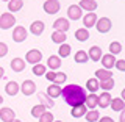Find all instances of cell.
Segmentation results:
<instances>
[{
	"mask_svg": "<svg viewBox=\"0 0 125 122\" xmlns=\"http://www.w3.org/2000/svg\"><path fill=\"white\" fill-rule=\"evenodd\" d=\"M61 96L66 100V103L70 107H77V105H83L86 99V91L78 85H67L61 89Z\"/></svg>",
	"mask_w": 125,
	"mask_h": 122,
	"instance_id": "6da1fadb",
	"label": "cell"
},
{
	"mask_svg": "<svg viewBox=\"0 0 125 122\" xmlns=\"http://www.w3.org/2000/svg\"><path fill=\"white\" fill-rule=\"evenodd\" d=\"M14 23H16V17L11 13L0 14V28H2V30H10Z\"/></svg>",
	"mask_w": 125,
	"mask_h": 122,
	"instance_id": "7a4b0ae2",
	"label": "cell"
},
{
	"mask_svg": "<svg viewBox=\"0 0 125 122\" xmlns=\"http://www.w3.org/2000/svg\"><path fill=\"white\" fill-rule=\"evenodd\" d=\"M42 60V53H41V50H38V49H33V50H28L25 55V61L27 63H30V64H38V63H41Z\"/></svg>",
	"mask_w": 125,
	"mask_h": 122,
	"instance_id": "3957f363",
	"label": "cell"
},
{
	"mask_svg": "<svg viewBox=\"0 0 125 122\" xmlns=\"http://www.w3.org/2000/svg\"><path fill=\"white\" fill-rule=\"evenodd\" d=\"M27 36H28V31H27V28L22 27V25H17L13 30V41L14 42H23L27 39Z\"/></svg>",
	"mask_w": 125,
	"mask_h": 122,
	"instance_id": "277c9868",
	"label": "cell"
},
{
	"mask_svg": "<svg viewBox=\"0 0 125 122\" xmlns=\"http://www.w3.org/2000/svg\"><path fill=\"white\" fill-rule=\"evenodd\" d=\"M94 27L97 28L99 33H108V31L111 30V21H109L108 17H100V19H97V22H95Z\"/></svg>",
	"mask_w": 125,
	"mask_h": 122,
	"instance_id": "5b68a950",
	"label": "cell"
},
{
	"mask_svg": "<svg viewBox=\"0 0 125 122\" xmlns=\"http://www.w3.org/2000/svg\"><path fill=\"white\" fill-rule=\"evenodd\" d=\"M44 11L47 14H56L60 11V2L58 0H45L44 2Z\"/></svg>",
	"mask_w": 125,
	"mask_h": 122,
	"instance_id": "8992f818",
	"label": "cell"
},
{
	"mask_svg": "<svg viewBox=\"0 0 125 122\" xmlns=\"http://www.w3.org/2000/svg\"><path fill=\"white\" fill-rule=\"evenodd\" d=\"M21 91L23 96H31V94L36 92V85H34L33 80H25L21 85Z\"/></svg>",
	"mask_w": 125,
	"mask_h": 122,
	"instance_id": "52a82bcc",
	"label": "cell"
},
{
	"mask_svg": "<svg viewBox=\"0 0 125 122\" xmlns=\"http://www.w3.org/2000/svg\"><path fill=\"white\" fill-rule=\"evenodd\" d=\"M69 27H70V23H69L67 19H64V17H58L56 21L53 22L55 31H62V33H66V31L69 30Z\"/></svg>",
	"mask_w": 125,
	"mask_h": 122,
	"instance_id": "ba28073f",
	"label": "cell"
},
{
	"mask_svg": "<svg viewBox=\"0 0 125 122\" xmlns=\"http://www.w3.org/2000/svg\"><path fill=\"white\" fill-rule=\"evenodd\" d=\"M81 14H83V10L78 5H70L67 8V16H69L70 21H78V19H81Z\"/></svg>",
	"mask_w": 125,
	"mask_h": 122,
	"instance_id": "9c48e42d",
	"label": "cell"
},
{
	"mask_svg": "<svg viewBox=\"0 0 125 122\" xmlns=\"http://www.w3.org/2000/svg\"><path fill=\"white\" fill-rule=\"evenodd\" d=\"M13 119H16V113H14V110H11V108H0V121L2 122H11Z\"/></svg>",
	"mask_w": 125,
	"mask_h": 122,
	"instance_id": "30bf717a",
	"label": "cell"
},
{
	"mask_svg": "<svg viewBox=\"0 0 125 122\" xmlns=\"http://www.w3.org/2000/svg\"><path fill=\"white\" fill-rule=\"evenodd\" d=\"M102 64H103V69H113L114 67V63H116V58H114V55H111V53H106V55H102Z\"/></svg>",
	"mask_w": 125,
	"mask_h": 122,
	"instance_id": "8fae6325",
	"label": "cell"
},
{
	"mask_svg": "<svg viewBox=\"0 0 125 122\" xmlns=\"http://www.w3.org/2000/svg\"><path fill=\"white\" fill-rule=\"evenodd\" d=\"M102 55H103V53H102V49L99 45H92L91 49L88 50V58L91 61H100Z\"/></svg>",
	"mask_w": 125,
	"mask_h": 122,
	"instance_id": "7c38bea8",
	"label": "cell"
},
{
	"mask_svg": "<svg viewBox=\"0 0 125 122\" xmlns=\"http://www.w3.org/2000/svg\"><path fill=\"white\" fill-rule=\"evenodd\" d=\"M97 102H99V96H97V94H94V92H91L89 96H86L83 105H84L86 108H89V110H95Z\"/></svg>",
	"mask_w": 125,
	"mask_h": 122,
	"instance_id": "4fadbf2b",
	"label": "cell"
},
{
	"mask_svg": "<svg viewBox=\"0 0 125 122\" xmlns=\"http://www.w3.org/2000/svg\"><path fill=\"white\" fill-rule=\"evenodd\" d=\"M78 6H80L81 10L88 11V13H94V10H97V2L95 0H81V2L78 3Z\"/></svg>",
	"mask_w": 125,
	"mask_h": 122,
	"instance_id": "5bb4252c",
	"label": "cell"
},
{
	"mask_svg": "<svg viewBox=\"0 0 125 122\" xmlns=\"http://www.w3.org/2000/svg\"><path fill=\"white\" fill-rule=\"evenodd\" d=\"M44 28H45V25H44V22H42V21H34V22L30 25V31H31V34H34V36L42 34Z\"/></svg>",
	"mask_w": 125,
	"mask_h": 122,
	"instance_id": "9a60e30c",
	"label": "cell"
},
{
	"mask_svg": "<svg viewBox=\"0 0 125 122\" xmlns=\"http://www.w3.org/2000/svg\"><path fill=\"white\" fill-rule=\"evenodd\" d=\"M38 99H39V102H41V105H44L47 110L53 108L55 102H53V99H50V97L47 96L45 92H38Z\"/></svg>",
	"mask_w": 125,
	"mask_h": 122,
	"instance_id": "2e32d148",
	"label": "cell"
},
{
	"mask_svg": "<svg viewBox=\"0 0 125 122\" xmlns=\"http://www.w3.org/2000/svg\"><path fill=\"white\" fill-rule=\"evenodd\" d=\"M97 19H99V17H97L95 13H88V14L83 17V25H84V28L89 30L91 27H94V25H95V22H97Z\"/></svg>",
	"mask_w": 125,
	"mask_h": 122,
	"instance_id": "e0dca14e",
	"label": "cell"
},
{
	"mask_svg": "<svg viewBox=\"0 0 125 122\" xmlns=\"http://www.w3.org/2000/svg\"><path fill=\"white\" fill-rule=\"evenodd\" d=\"M61 66V58L58 56V55H52V56H49V60H47V67L50 70H56L60 69Z\"/></svg>",
	"mask_w": 125,
	"mask_h": 122,
	"instance_id": "ac0fdd59",
	"label": "cell"
},
{
	"mask_svg": "<svg viewBox=\"0 0 125 122\" xmlns=\"http://www.w3.org/2000/svg\"><path fill=\"white\" fill-rule=\"evenodd\" d=\"M5 91H6V94L8 96H16L19 91H21V85L19 83H16V81H8L6 83V86H5Z\"/></svg>",
	"mask_w": 125,
	"mask_h": 122,
	"instance_id": "d6986e66",
	"label": "cell"
},
{
	"mask_svg": "<svg viewBox=\"0 0 125 122\" xmlns=\"http://www.w3.org/2000/svg\"><path fill=\"white\" fill-rule=\"evenodd\" d=\"M11 69H13V72L21 74L22 70L25 69V61H23L22 58H14V60H11Z\"/></svg>",
	"mask_w": 125,
	"mask_h": 122,
	"instance_id": "ffe728a7",
	"label": "cell"
},
{
	"mask_svg": "<svg viewBox=\"0 0 125 122\" xmlns=\"http://www.w3.org/2000/svg\"><path fill=\"white\" fill-rule=\"evenodd\" d=\"M109 107H111L113 111H122V110H125V102H124L122 97L111 99V102H109Z\"/></svg>",
	"mask_w": 125,
	"mask_h": 122,
	"instance_id": "44dd1931",
	"label": "cell"
},
{
	"mask_svg": "<svg viewBox=\"0 0 125 122\" xmlns=\"http://www.w3.org/2000/svg\"><path fill=\"white\" fill-rule=\"evenodd\" d=\"M109 102H111V96H109L108 91H105L103 94H100V96H99L97 107H100V108H108V107H109Z\"/></svg>",
	"mask_w": 125,
	"mask_h": 122,
	"instance_id": "7402d4cb",
	"label": "cell"
},
{
	"mask_svg": "<svg viewBox=\"0 0 125 122\" xmlns=\"http://www.w3.org/2000/svg\"><path fill=\"white\" fill-rule=\"evenodd\" d=\"M61 86L60 85H50L49 88H47V96L50 97V99H55V97H60L61 96Z\"/></svg>",
	"mask_w": 125,
	"mask_h": 122,
	"instance_id": "603a6c76",
	"label": "cell"
},
{
	"mask_svg": "<svg viewBox=\"0 0 125 122\" xmlns=\"http://www.w3.org/2000/svg\"><path fill=\"white\" fill-rule=\"evenodd\" d=\"M23 6V2L22 0H10L8 2V13H16V11H21Z\"/></svg>",
	"mask_w": 125,
	"mask_h": 122,
	"instance_id": "cb8c5ba5",
	"label": "cell"
},
{
	"mask_svg": "<svg viewBox=\"0 0 125 122\" xmlns=\"http://www.w3.org/2000/svg\"><path fill=\"white\" fill-rule=\"evenodd\" d=\"M95 78H97L99 81H105V80L113 78V74L109 72L108 69H97V70H95Z\"/></svg>",
	"mask_w": 125,
	"mask_h": 122,
	"instance_id": "d4e9b609",
	"label": "cell"
},
{
	"mask_svg": "<svg viewBox=\"0 0 125 122\" xmlns=\"http://www.w3.org/2000/svg\"><path fill=\"white\" fill-rule=\"evenodd\" d=\"M86 111H88V108L84 107V105H77V107H72V111H70V114L73 117H83L86 114Z\"/></svg>",
	"mask_w": 125,
	"mask_h": 122,
	"instance_id": "484cf974",
	"label": "cell"
},
{
	"mask_svg": "<svg viewBox=\"0 0 125 122\" xmlns=\"http://www.w3.org/2000/svg\"><path fill=\"white\" fill-rule=\"evenodd\" d=\"M66 38H67V34L62 33V31H53L52 33V41L55 42V44H64L66 42Z\"/></svg>",
	"mask_w": 125,
	"mask_h": 122,
	"instance_id": "4316f807",
	"label": "cell"
},
{
	"mask_svg": "<svg viewBox=\"0 0 125 122\" xmlns=\"http://www.w3.org/2000/svg\"><path fill=\"white\" fill-rule=\"evenodd\" d=\"M75 39L80 41V42L88 41V39H89V30L88 28H78L75 31Z\"/></svg>",
	"mask_w": 125,
	"mask_h": 122,
	"instance_id": "83f0119b",
	"label": "cell"
},
{
	"mask_svg": "<svg viewBox=\"0 0 125 122\" xmlns=\"http://www.w3.org/2000/svg\"><path fill=\"white\" fill-rule=\"evenodd\" d=\"M70 52H72V47H70L69 44H66V42L58 47V56H60V58H66V56H69Z\"/></svg>",
	"mask_w": 125,
	"mask_h": 122,
	"instance_id": "f1b7e54d",
	"label": "cell"
},
{
	"mask_svg": "<svg viewBox=\"0 0 125 122\" xmlns=\"http://www.w3.org/2000/svg\"><path fill=\"white\" fill-rule=\"evenodd\" d=\"M86 88H88V91H91V92L95 94L100 89L99 88V80H97V78H89V80L86 81Z\"/></svg>",
	"mask_w": 125,
	"mask_h": 122,
	"instance_id": "f546056e",
	"label": "cell"
},
{
	"mask_svg": "<svg viewBox=\"0 0 125 122\" xmlns=\"http://www.w3.org/2000/svg\"><path fill=\"white\" fill-rule=\"evenodd\" d=\"M84 117H86V121H88V122H97V121H99V117H100V114H99L97 110H89V111H86Z\"/></svg>",
	"mask_w": 125,
	"mask_h": 122,
	"instance_id": "4dcf8cb0",
	"label": "cell"
},
{
	"mask_svg": "<svg viewBox=\"0 0 125 122\" xmlns=\"http://www.w3.org/2000/svg\"><path fill=\"white\" fill-rule=\"evenodd\" d=\"M45 111H47V108L44 107V105H41V103H39V105H34L33 110H31V116H33V117H39V116L44 114Z\"/></svg>",
	"mask_w": 125,
	"mask_h": 122,
	"instance_id": "1f68e13d",
	"label": "cell"
},
{
	"mask_svg": "<svg viewBox=\"0 0 125 122\" xmlns=\"http://www.w3.org/2000/svg\"><path fill=\"white\" fill-rule=\"evenodd\" d=\"M67 80V75L64 72H55V78H53V85H62L64 81Z\"/></svg>",
	"mask_w": 125,
	"mask_h": 122,
	"instance_id": "d6a6232c",
	"label": "cell"
},
{
	"mask_svg": "<svg viewBox=\"0 0 125 122\" xmlns=\"http://www.w3.org/2000/svg\"><path fill=\"white\" fill-rule=\"evenodd\" d=\"M73 60H75V63H86L88 61V53L84 52V50H78V52L75 53V56H73Z\"/></svg>",
	"mask_w": 125,
	"mask_h": 122,
	"instance_id": "836d02e7",
	"label": "cell"
},
{
	"mask_svg": "<svg viewBox=\"0 0 125 122\" xmlns=\"http://www.w3.org/2000/svg\"><path fill=\"white\" fill-rule=\"evenodd\" d=\"M120 52H122V44H120V42L114 41V42L109 44V53H111V55H117Z\"/></svg>",
	"mask_w": 125,
	"mask_h": 122,
	"instance_id": "e575fe53",
	"label": "cell"
},
{
	"mask_svg": "<svg viewBox=\"0 0 125 122\" xmlns=\"http://www.w3.org/2000/svg\"><path fill=\"white\" fill-rule=\"evenodd\" d=\"M99 88L105 89V91H109V89L114 88V80L109 78V80H105V81H99Z\"/></svg>",
	"mask_w": 125,
	"mask_h": 122,
	"instance_id": "d590c367",
	"label": "cell"
},
{
	"mask_svg": "<svg viewBox=\"0 0 125 122\" xmlns=\"http://www.w3.org/2000/svg\"><path fill=\"white\" fill-rule=\"evenodd\" d=\"M31 72L34 74V75H44L45 74V66L44 64H41V63H38V64H34L33 66V70H31Z\"/></svg>",
	"mask_w": 125,
	"mask_h": 122,
	"instance_id": "8d00e7d4",
	"label": "cell"
},
{
	"mask_svg": "<svg viewBox=\"0 0 125 122\" xmlns=\"http://www.w3.org/2000/svg\"><path fill=\"white\" fill-rule=\"evenodd\" d=\"M38 119H39V122H53V114L50 111H45L44 114L39 116Z\"/></svg>",
	"mask_w": 125,
	"mask_h": 122,
	"instance_id": "74e56055",
	"label": "cell"
},
{
	"mask_svg": "<svg viewBox=\"0 0 125 122\" xmlns=\"http://www.w3.org/2000/svg\"><path fill=\"white\" fill-rule=\"evenodd\" d=\"M114 67L117 70H120V72H125V60H116Z\"/></svg>",
	"mask_w": 125,
	"mask_h": 122,
	"instance_id": "f35d334b",
	"label": "cell"
},
{
	"mask_svg": "<svg viewBox=\"0 0 125 122\" xmlns=\"http://www.w3.org/2000/svg\"><path fill=\"white\" fill-rule=\"evenodd\" d=\"M6 53H8V45L5 42H0V58L6 56Z\"/></svg>",
	"mask_w": 125,
	"mask_h": 122,
	"instance_id": "ab89813d",
	"label": "cell"
},
{
	"mask_svg": "<svg viewBox=\"0 0 125 122\" xmlns=\"http://www.w3.org/2000/svg\"><path fill=\"white\" fill-rule=\"evenodd\" d=\"M44 75H45V78H47L49 81H53V78H55V72H45Z\"/></svg>",
	"mask_w": 125,
	"mask_h": 122,
	"instance_id": "60d3db41",
	"label": "cell"
},
{
	"mask_svg": "<svg viewBox=\"0 0 125 122\" xmlns=\"http://www.w3.org/2000/svg\"><path fill=\"white\" fill-rule=\"evenodd\" d=\"M97 122H114L111 119V117H108V116H105V117H99V121Z\"/></svg>",
	"mask_w": 125,
	"mask_h": 122,
	"instance_id": "b9f144b4",
	"label": "cell"
},
{
	"mask_svg": "<svg viewBox=\"0 0 125 122\" xmlns=\"http://www.w3.org/2000/svg\"><path fill=\"white\" fill-rule=\"evenodd\" d=\"M119 121H120V122H125V110H122V111H120V117H119Z\"/></svg>",
	"mask_w": 125,
	"mask_h": 122,
	"instance_id": "7bdbcfd3",
	"label": "cell"
},
{
	"mask_svg": "<svg viewBox=\"0 0 125 122\" xmlns=\"http://www.w3.org/2000/svg\"><path fill=\"white\" fill-rule=\"evenodd\" d=\"M3 75H5V69H3V67H0V80L3 78Z\"/></svg>",
	"mask_w": 125,
	"mask_h": 122,
	"instance_id": "ee69618b",
	"label": "cell"
},
{
	"mask_svg": "<svg viewBox=\"0 0 125 122\" xmlns=\"http://www.w3.org/2000/svg\"><path fill=\"white\" fill-rule=\"evenodd\" d=\"M11 122H22V121H19V119H13Z\"/></svg>",
	"mask_w": 125,
	"mask_h": 122,
	"instance_id": "f6af8a7d",
	"label": "cell"
},
{
	"mask_svg": "<svg viewBox=\"0 0 125 122\" xmlns=\"http://www.w3.org/2000/svg\"><path fill=\"white\" fill-rule=\"evenodd\" d=\"M2 102H3V97H2V96H0V105H2Z\"/></svg>",
	"mask_w": 125,
	"mask_h": 122,
	"instance_id": "bcb514c9",
	"label": "cell"
},
{
	"mask_svg": "<svg viewBox=\"0 0 125 122\" xmlns=\"http://www.w3.org/2000/svg\"><path fill=\"white\" fill-rule=\"evenodd\" d=\"M53 122H62V121H53Z\"/></svg>",
	"mask_w": 125,
	"mask_h": 122,
	"instance_id": "7dc6e473",
	"label": "cell"
},
{
	"mask_svg": "<svg viewBox=\"0 0 125 122\" xmlns=\"http://www.w3.org/2000/svg\"><path fill=\"white\" fill-rule=\"evenodd\" d=\"M3 2H10V0H3Z\"/></svg>",
	"mask_w": 125,
	"mask_h": 122,
	"instance_id": "c3c4849f",
	"label": "cell"
}]
</instances>
